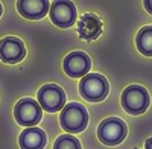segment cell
Here are the masks:
<instances>
[{
    "mask_svg": "<svg viewBox=\"0 0 152 149\" xmlns=\"http://www.w3.org/2000/svg\"><path fill=\"white\" fill-rule=\"evenodd\" d=\"M59 123L64 131L78 134L84 131L88 125V113L84 108V105L78 102H70L61 110Z\"/></svg>",
    "mask_w": 152,
    "mask_h": 149,
    "instance_id": "6da1fadb",
    "label": "cell"
},
{
    "mask_svg": "<svg viewBox=\"0 0 152 149\" xmlns=\"http://www.w3.org/2000/svg\"><path fill=\"white\" fill-rule=\"evenodd\" d=\"M110 84L105 76L99 73H88L79 82V93L88 102H100L107 97Z\"/></svg>",
    "mask_w": 152,
    "mask_h": 149,
    "instance_id": "7a4b0ae2",
    "label": "cell"
},
{
    "mask_svg": "<svg viewBox=\"0 0 152 149\" xmlns=\"http://www.w3.org/2000/svg\"><path fill=\"white\" fill-rule=\"evenodd\" d=\"M149 93L142 85H129L122 93V107L128 114H143L149 108Z\"/></svg>",
    "mask_w": 152,
    "mask_h": 149,
    "instance_id": "3957f363",
    "label": "cell"
},
{
    "mask_svg": "<svg viewBox=\"0 0 152 149\" xmlns=\"http://www.w3.org/2000/svg\"><path fill=\"white\" fill-rule=\"evenodd\" d=\"M126 134H128L126 123L119 117H108L100 122V125L97 128L99 140L107 146L120 145L125 140Z\"/></svg>",
    "mask_w": 152,
    "mask_h": 149,
    "instance_id": "277c9868",
    "label": "cell"
},
{
    "mask_svg": "<svg viewBox=\"0 0 152 149\" xmlns=\"http://www.w3.org/2000/svg\"><path fill=\"white\" fill-rule=\"evenodd\" d=\"M14 117L18 125L32 128L40 123V120L43 117V108L34 99L24 97L17 102V105L14 108Z\"/></svg>",
    "mask_w": 152,
    "mask_h": 149,
    "instance_id": "5b68a950",
    "label": "cell"
},
{
    "mask_svg": "<svg viewBox=\"0 0 152 149\" xmlns=\"http://www.w3.org/2000/svg\"><path fill=\"white\" fill-rule=\"evenodd\" d=\"M38 104L47 113H56L66 107V93L56 84H46L38 90Z\"/></svg>",
    "mask_w": 152,
    "mask_h": 149,
    "instance_id": "8992f818",
    "label": "cell"
},
{
    "mask_svg": "<svg viewBox=\"0 0 152 149\" xmlns=\"http://www.w3.org/2000/svg\"><path fill=\"white\" fill-rule=\"evenodd\" d=\"M49 14L52 23L61 29L73 26L76 21V8L72 2H66V0H56V2L50 3Z\"/></svg>",
    "mask_w": 152,
    "mask_h": 149,
    "instance_id": "52a82bcc",
    "label": "cell"
},
{
    "mask_svg": "<svg viewBox=\"0 0 152 149\" xmlns=\"http://www.w3.org/2000/svg\"><path fill=\"white\" fill-rule=\"evenodd\" d=\"M62 67L70 78H84L91 69V59L84 52H72L64 58Z\"/></svg>",
    "mask_w": 152,
    "mask_h": 149,
    "instance_id": "ba28073f",
    "label": "cell"
},
{
    "mask_svg": "<svg viewBox=\"0 0 152 149\" xmlns=\"http://www.w3.org/2000/svg\"><path fill=\"white\" fill-rule=\"evenodd\" d=\"M26 56V47L17 37H6L0 41V59L6 64H17Z\"/></svg>",
    "mask_w": 152,
    "mask_h": 149,
    "instance_id": "9c48e42d",
    "label": "cell"
},
{
    "mask_svg": "<svg viewBox=\"0 0 152 149\" xmlns=\"http://www.w3.org/2000/svg\"><path fill=\"white\" fill-rule=\"evenodd\" d=\"M17 9L20 15L28 20H40L50 9V3L47 0H20L17 2Z\"/></svg>",
    "mask_w": 152,
    "mask_h": 149,
    "instance_id": "30bf717a",
    "label": "cell"
},
{
    "mask_svg": "<svg viewBox=\"0 0 152 149\" xmlns=\"http://www.w3.org/2000/svg\"><path fill=\"white\" fill-rule=\"evenodd\" d=\"M102 32V21L93 14H84L78 21V34L82 40H96Z\"/></svg>",
    "mask_w": 152,
    "mask_h": 149,
    "instance_id": "8fae6325",
    "label": "cell"
},
{
    "mask_svg": "<svg viewBox=\"0 0 152 149\" xmlns=\"http://www.w3.org/2000/svg\"><path fill=\"white\" fill-rule=\"evenodd\" d=\"M46 132L37 126L23 129L18 137V145L21 149H43L46 146Z\"/></svg>",
    "mask_w": 152,
    "mask_h": 149,
    "instance_id": "7c38bea8",
    "label": "cell"
},
{
    "mask_svg": "<svg viewBox=\"0 0 152 149\" xmlns=\"http://www.w3.org/2000/svg\"><path fill=\"white\" fill-rule=\"evenodd\" d=\"M135 46L145 56H152V26H145L135 37Z\"/></svg>",
    "mask_w": 152,
    "mask_h": 149,
    "instance_id": "4fadbf2b",
    "label": "cell"
},
{
    "mask_svg": "<svg viewBox=\"0 0 152 149\" xmlns=\"http://www.w3.org/2000/svg\"><path fill=\"white\" fill-rule=\"evenodd\" d=\"M53 149H82L79 140L73 137L70 134H64V135H59L56 139Z\"/></svg>",
    "mask_w": 152,
    "mask_h": 149,
    "instance_id": "5bb4252c",
    "label": "cell"
},
{
    "mask_svg": "<svg viewBox=\"0 0 152 149\" xmlns=\"http://www.w3.org/2000/svg\"><path fill=\"white\" fill-rule=\"evenodd\" d=\"M143 6L146 8V11L149 12V14H152V0H145V2H143Z\"/></svg>",
    "mask_w": 152,
    "mask_h": 149,
    "instance_id": "9a60e30c",
    "label": "cell"
},
{
    "mask_svg": "<svg viewBox=\"0 0 152 149\" xmlns=\"http://www.w3.org/2000/svg\"><path fill=\"white\" fill-rule=\"evenodd\" d=\"M145 149H152V137L146 140V143H145Z\"/></svg>",
    "mask_w": 152,
    "mask_h": 149,
    "instance_id": "2e32d148",
    "label": "cell"
},
{
    "mask_svg": "<svg viewBox=\"0 0 152 149\" xmlns=\"http://www.w3.org/2000/svg\"><path fill=\"white\" fill-rule=\"evenodd\" d=\"M2 11H3V8H2V3H0V15H2Z\"/></svg>",
    "mask_w": 152,
    "mask_h": 149,
    "instance_id": "e0dca14e",
    "label": "cell"
},
{
    "mask_svg": "<svg viewBox=\"0 0 152 149\" xmlns=\"http://www.w3.org/2000/svg\"><path fill=\"white\" fill-rule=\"evenodd\" d=\"M135 149H138V148H135Z\"/></svg>",
    "mask_w": 152,
    "mask_h": 149,
    "instance_id": "ac0fdd59",
    "label": "cell"
}]
</instances>
